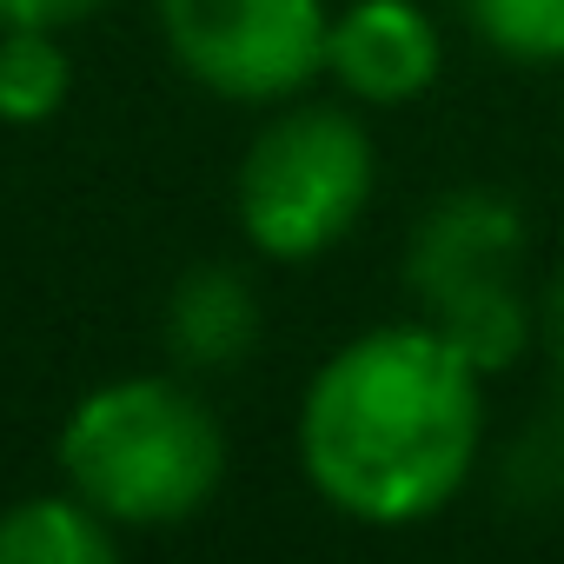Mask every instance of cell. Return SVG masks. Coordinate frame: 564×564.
<instances>
[{
    "label": "cell",
    "instance_id": "obj_11",
    "mask_svg": "<svg viewBox=\"0 0 564 564\" xmlns=\"http://www.w3.org/2000/svg\"><path fill=\"white\" fill-rule=\"evenodd\" d=\"M505 491H511L524 511H538V505H551V498L564 491V425H531V432L511 445V458H505Z\"/></svg>",
    "mask_w": 564,
    "mask_h": 564
},
{
    "label": "cell",
    "instance_id": "obj_2",
    "mask_svg": "<svg viewBox=\"0 0 564 564\" xmlns=\"http://www.w3.org/2000/svg\"><path fill=\"white\" fill-rule=\"evenodd\" d=\"M61 485H74L127 538L193 524L226 485V432L173 372H127L80 392L54 432Z\"/></svg>",
    "mask_w": 564,
    "mask_h": 564
},
{
    "label": "cell",
    "instance_id": "obj_12",
    "mask_svg": "<svg viewBox=\"0 0 564 564\" xmlns=\"http://www.w3.org/2000/svg\"><path fill=\"white\" fill-rule=\"evenodd\" d=\"M100 8L107 0H0V28H54V34H67L80 21H94Z\"/></svg>",
    "mask_w": 564,
    "mask_h": 564
},
{
    "label": "cell",
    "instance_id": "obj_13",
    "mask_svg": "<svg viewBox=\"0 0 564 564\" xmlns=\"http://www.w3.org/2000/svg\"><path fill=\"white\" fill-rule=\"evenodd\" d=\"M538 339H544L551 379H557V392H564V265H557V279H551L544 300H538Z\"/></svg>",
    "mask_w": 564,
    "mask_h": 564
},
{
    "label": "cell",
    "instance_id": "obj_10",
    "mask_svg": "<svg viewBox=\"0 0 564 564\" xmlns=\"http://www.w3.org/2000/svg\"><path fill=\"white\" fill-rule=\"evenodd\" d=\"M458 14L491 54L518 67L564 61V0H458Z\"/></svg>",
    "mask_w": 564,
    "mask_h": 564
},
{
    "label": "cell",
    "instance_id": "obj_6",
    "mask_svg": "<svg viewBox=\"0 0 564 564\" xmlns=\"http://www.w3.org/2000/svg\"><path fill=\"white\" fill-rule=\"evenodd\" d=\"M445 67V41L419 0H352L333 14L326 34V74L359 107H412L432 94Z\"/></svg>",
    "mask_w": 564,
    "mask_h": 564
},
{
    "label": "cell",
    "instance_id": "obj_1",
    "mask_svg": "<svg viewBox=\"0 0 564 564\" xmlns=\"http://www.w3.org/2000/svg\"><path fill=\"white\" fill-rule=\"evenodd\" d=\"M293 445L339 518L372 531L425 524L478 471L485 372L432 319L372 326L306 379Z\"/></svg>",
    "mask_w": 564,
    "mask_h": 564
},
{
    "label": "cell",
    "instance_id": "obj_5",
    "mask_svg": "<svg viewBox=\"0 0 564 564\" xmlns=\"http://www.w3.org/2000/svg\"><path fill=\"white\" fill-rule=\"evenodd\" d=\"M173 67L232 107H286L326 74V0H153Z\"/></svg>",
    "mask_w": 564,
    "mask_h": 564
},
{
    "label": "cell",
    "instance_id": "obj_4",
    "mask_svg": "<svg viewBox=\"0 0 564 564\" xmlns=\"http://www.w3.org/2000/svg\"><path fill=\"white\" fill-rule=\"evenodd\" d=\"M524 206L498 186H458L405 239V293L485 379L511 372L538 339V306L524 293Z\"/></svg>",
    "mask_w": 564,
    "mask_h": 564
},
{
    "label": "cell",
    "instance_id": "obj_7",
    "mask_svg": "<svg viewBox=\"0 0 564 564\" xmlns=\"http://www.w3.org/2000/svg\"><path fill=\"white\" fill-rule=\"evenodd\" d=\"M259 346V293L239 265H193L166 293V352L186 372H226Z\"/></svg>",
    "mask_w": 564,
    "mask_h": 564
},
{
    "label": "cell",
    "instance_id": "obj_3",
    "mask_svg": "<svg viewBox=\"0 0 564 564\" xmlns=\"http://www.w3.org/2000/svg\"><path fill=\"white\" fill-rule=\"evenodd\" d=\"M379 153L359 113L286 100L239 153L232 173V219L246 246L272 265L326 259L372 206Z\"/></svg>",
    "mask_w": 564,
    "mask_h": 564
},
{
    "label": "cell",
    "instance_id": "obj_8",
    "mask_svg": "<svg viewBox=\"0 0 564 564\" xmlns=\"http://www.w3.org/2000/svg\"><path fill=\"white\" fill-rule=\"evenodd\" d=\"M127 531L100 518L74 485L28 491L0 511V564H113Z\"/></svg>",
    "mask_w": 564,
    "mask_h": 564
},
{
    "label": "cell",
    "instance_id": "obj_9",
    "mask_svg": "<svg viewBox=\"0 0 564 564\" xmlns=\"http://www.w3.org/2000/svg\"><path fill=\"white\" fill-rule=\"evenodd\" d=\"M74 100V54L54 28H0V120L47 127Z\"/></svg>",
    "mask_w": 564,
    "mask_h": 564
}]
</instances>
